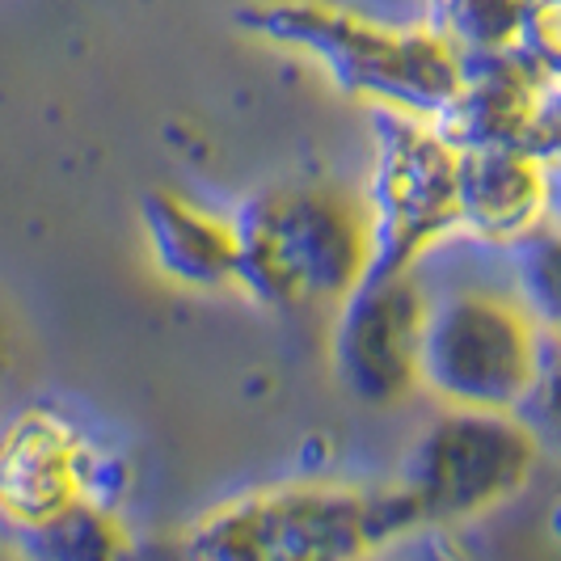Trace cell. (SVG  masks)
<instances>
[{"label":"cell","mask_w":561,"mask_h":561,"mask_svg":"<svg viewBox=\"0 0 561 561\" xmlns=\"http://www.w3.org/2000/svg\"><path fill=\"white\" fill-rule=\"evenodd\" d=\"M422 533L397 481L291 478L207 506L182 536L186 561H371Z\"/></svg>","instance_id":"6da1fadb"},{"label":"cell","mask_w":561,"mask_h":561,"mask_svg":"<svg viewBox=\"0 0 561 561\" xmlns=\"http://www.w3.org/2000/svg\"><path fill=\"white\" fill-rule=\"evenodd\" d=\"M237 225V291L279 317L334 312L371 275L364 195L342 182L291 178L245 195Z\"/></svg>","instance_id":"7a4b0ae2"},{"label":"cell","mask_w":561,"mask_h":561,"mask_svg":"<svg viewBox=\"0 0 561 561\" xmlns=\"http://www.w3.org/2000/svg\"><path fill=\"white\" fill-rule=\"evenodd\" d=\"M237 26L279 51L305 56L337 93L367 111L435 123L465 72V56L435 26L380 22L342 0H250L237 9Z\"/></svg>","instance_id":"3957f363"},{"label":"cell","mask_w":561,"mask_h":561,"mask_svg":"<svg viewBox=\"0 0 561 561\" xmlns=\"http://www.w3.org/2000/svg\"><path fill=\"white\" fill-rule=\"evenodd\" d=\"M364 207L371 228V271L419 275L448 237H460V148L419 114L367 111Z\"/></svg>","instance_id":"277c9868"},{"label":"cell","mask_w":561,"mask_h":561,"mask_svg":"<svg viewBox=\"0 0 561 561\" xmlns=\"http://www.w3.org/2000/svg\"><path fill=\"white\" fill-rule=\"evenodd\" d=\"M545 355V334L511 287H451L431 300L422 389L448 410L515 414Z\"/></svg>","instance_id":"5b68a950"},{"label":"cell","mask_w":561,"mask_h":561,"mask_svg":"<svg viewBox=\"0 0 561 561\" xmlns=\"http://www.w3.org/2000/svg\"><path fill=\"white\" fill-rule=\"evenodd\" d=\"M540 465L533 431L515 414L439 410L405 456L397 485L419 528H456L519 499Z\"/></svg>","instance_id":"8992f818"},{"label":"cell","mask_w":561,"mask_h":561,"mask_svg":"<svg viewBox=\"0 0 561 561\" xmlns=\"http://www.w3.org/2000/svg\"><path fill=\"white\" fill-rule=\"evenodd\" d=\"M127 469L59 405L34 401L0 426V524L18 533L77 503L123 499Z\"/></svg>","instance_id":"52a82bcc"},{"label":"cell","mask_w":561,"mask_h":561,"mask_svg":"<svg viewBox=\"0 0 561 561\" xmlns=\"http://www.w3.org/2000/svg\"><path fill=\"white\" fill-rule=\"evenodd\" d=\"M431 296L419 275L371 271L330 317V367L346 397L393 410L422 389V334Z\"/></svg>","instance_id":"ba28073f"},{"label":"cell","mask_w":561,"mask_h":561,"mask_svg":"<svg viewBox=\"0 0 561 561\" xmlns=\"http://www.w3.org/2000/svg\"><path fill=\"white\" fill-rule=\"evenodd\" d=\"M545 84H549V77L524 51L465 59L460 84L448 98V106L435 114V127L460 152H469V148H528Z\"/></svg>","instance_id":"9c48e42d"},{"label":"cell","mask_w":561,"mask_h":561,"mask_svg":"<svg viewBox=\"0 0 561 561\" xmlns=\"http://www.w3.org/2000/svg\"><path fill=\"white\" fill-rule=\"evenodd\" d=\"M549 225L545 161L528 148L460 152V237L515 250Z\"/></svg>","instance_id":"30bf717a"},{"label":"cell","mask_w":561,"mask_h":561,"mask_svg":"<svg viewBox=\"0 0 561 561\" xmlns=\"http://www.w3.org/2000/svg\"><path fill=\"white\" fill-rule=\"evenodd\" d=\"M140 228L152 266L186 291L237 287V225L182 191H148L140 198Z\"/></svg>","instance_id":"8fae6325"},{"label":"cell","mask_w":561,"mask_h":561,"mask_svg":"<svg viewBox=\"0 0 561 561\" xmlns=\"http://www.w3.org/2000/svg\"><path fill=\"white\" fill-rule=\"evenodd\" d=\"M22 561H136V540L118 506L77 503L43 524L9 533Z\"/></svg>","instance_id":"7c38bea8"},{"label":"cell","mask_w":561,"mask_h":561,"mask_svg":"<svg viewBox=\"0 0 561 561\" xmlns=\"http://www.w3.org/2000/svg\"><path fill=\"white\" fill-rule=\"evenodd\" d=\"M528 0H426V26H435L465 59L519 51Z\"/></svg>","instance_id":"4fadbf2b"},{"label":"cell","mask_w":561,"mask_h":561,"mask_svg":"<svg viewBox=\"0 0 561 561\" xmlns=\"http://www.w3.org/2000/svg\"><path fill=\"white\" fill-rule=\"evenodd\" d=\"M511 291L540 334L561 342V228L545 225L511 250Z\"/></svg>","instance_id":"5bb4252c"},{"label":"cell","mask_w":561,"mask_h":561,"mask_svg":"<svg viewBox=\"0 0 561 561\" xmlns=\"http://www.w3.org/2000/svg\"><path fill=\"white\" fill-rule=\"evenodd\" d=\"M515 419L533 431L540 456H558L561 460V342L545 337V355L540 371L533 380V393L524 397V405L515 410Z\"/></svg>","instance_id":"9a60e30c"},{"label":"cell","mask_w":561,"mask_h":561,"mask_svg":"<svg viewBox=\"0 0 561 561\" xmlns=\"http://www.w3.org/2000/svg\"><path fill=\"white\" fill-rule=\"evenodd\" d=\"M519 51L533 59L545 77L561 81V0H528Z\"/></svg>","instance_id":"2e32d148"},{"label":"cell","mask_w":561,"mask_h":561,"mask_svg":"<svg viewBox=\"0 0 561 561\" xmlns=\"http://www.w3.org/2000/svg\"><path fill=\"white\" fill-rule=\"evenodd\" d=\"M540 161H545V186H549V225L561 228V152Z\"/></svg>","instance_id":"e0dca14e"},{"label":"cell","mask_w":561,"mask_h":561,"mask_svg":"<svg viewBox=\"0 0 561 561\" xmlns=\"http://www.w3.org/2000/svg\"><path fill=\"white\" fill-rule=\"evenodd\" d=\"M549 536L561 545V494L553 499V506H549Z\"/></svg>","instance_id":"ac0fdd59"},{"label":"cell","mask_w":561,"mask_h":561,"mask_svg":"<svg viewBox=\"0 0 561 561\" xmlns=\"http://www.w3.org/2000/svg\"><path fill=\"white\" fill-rule=\"evenodd\" d=\"M4 371H9V355H4V337H0V385H4Z\"/></svg>","instance_id":"d6986e66"}]
</instances>
